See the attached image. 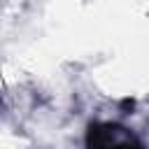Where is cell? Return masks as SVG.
Returning a JSON list of instances; mask_svg holds the SVG:
<instances>
[{
  "mask_svg": "<svg viewBox=\"0 0 149 149\" xmlns=\"http://www.w3.org/2000/svg\"><path fill=\"white\" fill-rule=\"evenodd\" d=\"M86 149H144V142L116 121H93L86 128Z\"/></svg>",
  "mask_w": 149,
  "mask_h": 149,
  "instance_id": "6da1fadb",
  "label": "cell"
}]
</instances>
